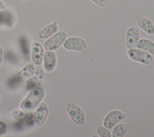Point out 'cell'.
<instances>
[{
  "label": "cell",
  "instance_id": "e0dca14e",
  "mask_svg": "<svg viewBox=\"0 0 154 137\" xmlns=\"http://www.w3.org/2000/svg\"><path fill=\"white\" fill-rule=\"evenodd\" d=\"M129 126L126 123L117 124L112 129V137H123L129 129Z\"/></svg>",
  "mask_w": 154,
  "mask_h": 137
},
{
  "label": "cell",
  "instance_id": "52a82bcc",
  "mask_svg": "<svg viewBox=\"0 0 154 137\" xmlns=\"http://www.w3.org/2000/svg\"><path fill=\"white\" fill-rule=\"evenodd\" d=\"M49 109L45 102L42 101L35 109L33 113V121L37 126H42L48 116Z\"/></svg>",
  "mask_w": 154,
  "mask_h": 137
},
{
  "label": "cell",
  "instance_id": "3957f363",
  "mask_svg": "<svg viewBox=\"0 0 154 137\" xmlns=\"http://www.w3.org/2000/svg\"><path fill=\"white\" fill-rule=\"evenodd\" d=\"M127 55L132 60L146 65H152L153 63L152 54L138 48L129 49L127 51Z\"/></svg>",
  "mask_w": 154,
  "mask_h": 137
},
{
  "label": "cell",
  "instance_id": "d4e9b609",
  "mask_svg": "<svg viewBox=\"0 0 154 137\" xmlns=\"http://www.w3.org/2000/svg\"><path fill=\"white\" fill-rule=\"evenodd\" d=\"M0 103H1V95H0Z\"/></svg>",
  "mask_w": 154,
  "mask_h": 137
},
{
  "label": "cell",
  "instance_id": "4fadbf2b",
  "mask_svg": "<svg viewBox=\"0 0 154 137\" xmlns=\"http://www.w3.org/2000/svg\"><path fill=\"white\" fill-rule=\"evenodd\" d=\"M58 23L54 21L39 30L37 33V37L40 39H47L58 31Z\"/></svg>",
  "mask_w": 154,
  "mask_h": 137
},
{
  "label": "cell",
  "instance_id": "5b68a950",
  "mask_svg": "<svg viewBox=\"0 0 154 137\" xmlns=\"http://www.w3.org/2000/svg\"><path fill=\"white\" fill-rule=\"evenodd\" d=\"M63 46L66 50L78 52H84L87 48L86 41L83 38L78 36L67 37Z\"/></svg>",
  "mask_w": 154,
  "mask_h": 137
},
{
  "label": "cell",
  "instance_id": "ac0fdd59",
  "mask_svg": "<svg viewBox=\"0 0 154 137\" xmlns=\"http://www.w3.org/2000/svg\"><path fill=\"white\" fill-rule=\"evenodd\" d=\"M96 133L99 137H112L111 133L109 129L103 126H99L96 130Z\"/></svg>",
  "mask_w": 154,
  "mask_h": 137
},
{
  "label": "cell",
  "instance_id": "484cf974",
  "mask_svg": "<svg viewBox=\"0 0 154 137\" xmlns=\"http://www.w3.org/2000/svg\"><path fill=\"white\" fill-rule=\"evenodd\" d=\"M23 1H28V0H23Z\"/></svg>",
  "mask_w": 154,
  "mask_h": 137
},
{
  "label": "cell",
  "instance_id": "cb8c5ba5",
  "mask_svg": "<svg viewBox=\"0 0 154 137\" xmlns=\"http://www.w3.org/2000/svg\"><path fill=\"white\" fill-rule=\"evenodd\" d=\"M91 136H98V135L97 134L96 135H93Z\"/></svg>",
  "mask_w": 154,
  "mask_h": 137
},
{
  "label": "cell",
  "instance_id": "7a4b0ae2",
  "mask_svg": "<svg viewBox=\"0 0 154 137\" xmlns=\"http://www.w3.org/2000/svg\"><path fill=\"white\" fill-rule=\"evenodd\" d=\"M67 113L71 121L76 126H81L85 123L86 117L84 110L73 102H69L66 105Z\"/></svg>",
  "mask_w": 154,
  "mask_h": 137
},
{
  "label": "cell",
  "instance_id": "2e32d148",
  "mask_svg": "<svg viewBox=\"0 0 154 137\" xmlns=\"http://www.w3.org/2000/svg\"><path fill=\"white\" fill-rule=\"evenodd\" d=\"M136 48L145 51L152 55H154V42L149 39H140Z\"/></svg>",
  "mask_w": 154,
  "mask_h": 137
},
{
  "label": "cell",
  "instance_id": "9c48e42d",
  "mask_svg": "<svg viewBox=\"0 0 154 137\" xmlns=\"http://www.w3.org/2000/svg\"><path fill=\"white\" fill-rule=\"evenodd\" d=\"M44 48L42 44L37 42L34 41L32 42L31 46V60L34 65H40L43 60Z\"/></svg>",
  "mask_w": 154,
  "mask_h": 137
},
{
  "label": "cell",
  "instance_id": "6da1fadb",
  "mask_svg": "<svg viewBox=\"0 0 154 137\" xmlns=\"http://www.w3.org/2000/svg\"><path fill=\"white\" fill-rule=\"evenodd\" d=\"M45 96V90L38 86L30 91L26 97L21 101L20 107L25 111H32L42 102Z\"/></svg>",
  "mask_w": 154,
  "mask_h": 137
},
{
  "label": "cell",
  "instance_id": "9a60e30c",
  "mask_svg": "<svg viewBox=\"0 0 154 137\" xmlns=\"http://www.w3.org/2000/svg\"><path fill=\"white\" fill-rule=\"evenodd\" d=\"M136 23L138 27L141 28L144 33L149 35L154 34V24L148 18L141 17L137 21Z\"/></svg>",
  "mask_w": 154,
  "mask_h": 137
},
{
  "label": "cell",
  "instance_id": "7c38bea8",
  "mask_svg": "<svg viewBox=\"0 0 154 137\" xmlns=\"http://www.w3.org/2000/svg\"><path fill=\"white\" fill-rule=\"evenodd\" d=\"M12 118L21 124H29L33 121V113L23 110H15L11 112Z\"/></svg>",
  "mask_w": 154,
  "mask_h": 137
},
{
  "label": "cell",
  "instance_id": "7402d4cb",
  "mask_svg": "<svg viewBox=\"0 0 154 137\" xmlns=\"http://www.w3.org/2000/svg\"><path fill=\"white\" fill-rule=\"evenodd\" d=\"M3 56H4V51L1 46L0 45V65H1L2 60H3Z\"/></svg>",
  "mask_w": 154,
  "mask_h": 137
},
{
  "label": "cell",
  "instance_id": "8fae6325",
  "mask_svg": "<svg viewBox=\"0 0 154 137\" xmlns=\"http://www.w3.org/2000/svg\"><path fill=\"white\" fill-rule=\"evenodd\" d=\"M45 77V72L42 69L37 68L34 74L26 80V88L28 90H31L38 87L42 83Z\"/></svg>",
  "mask_w": 154,
  "mask_h": 137
},
{
  "label": "cell",
  "instance_id": "ba28073f",
  "mask_svg": "<svg viewBox=\"0 0 154 137\" xmlns=\"http://www.w3.org/2000/svg\"><path fill=\"white\" fill-rule=\"evenodd\" d=\"M140 39V31L137 27H130L126 32L125 45L127 49H132L137 47V43Z\"/></svg>",
  "mask_w": 154,
  "mask_h": 137
},
{
  "label": "cell",
  "instance_id": "8992f818",
  "mask_svg": "<svg viewBox=\"0 0 154 137\" xmlns=\"http://www.w3.org/2000/svg\"><path fill=\"white\" fill-rule=\"evenodd\" d=\"M126 118V115L120 110L114 109L109 112L105 116L103 125L109 129H112L119 122Z\"/></svg>",
  "mask_w": 154,
  "mask_h": 137
},
{
  "label": "cell",
  "instance_id": "30bf717a",
  "mask_svg": "<svg viewBox=\"0 0 154 137\" xmlns=\"http://www.w3.org/2000/svg\"><path fill=\"white\" fill-rule=\"evenodd\" d=\"M43 67L46 71H53L57 65V59L55 53L53 51L46 50L43 54Z\"/></svg>",
  "mask_w": 154,
  "mask_h": 137
},
{
  "label": "cell",
  "instance_id": "d6986e66",
  "mask_svg": "<svg viewBox=\"0 0 154 137\" xmlns=\"http://www.w3.org/2000/svg\"><path fill=\"white\" fill-rule=\"evenodd\" d=\"M12 24V16L10 14L0 11V24L10 26Z\"/></svg>",
  "mask_w": 154,
  "mask_h": 137
},
{
  "label": "cell",
  "instance_id": "5bb4252c",
  "mask_svg": "<svg viewBox=\"0 0 154 137\" xmlns=\"http://www.w3.org/2000/svg\"><path fill=\"white\" fill-rule=\"evenodd\" d=\"M35 68L33 63H29L25 65L15 75L16 78L20 81H25L29 79L34 73Z\"/></svg>",
  "mask_w": 154,
  "mask_h": 137
},
{
  "label": "cell",
  "instance_id": "603a6c76",
  "mask_svg": "<svg viewBox=\"0 0 154 137\" xmlns=\"http://www.w3.org/2000/svg\"><path fill=\"white\" fill-rule=\"evenodd\" d=\"M5 8V6L4 5L3 2L0 0V10H4Z\"/></svg>",
  "mask_w": 154,
  "mask_h": 137
},
{
  "label": "cell",
  "instance_id": "ffe728a7",
  "mask_svg": "<svg viewBox=\"0 0 154 137\" xmlns=\"http://www.w3.org/2000/svg\"><path fill=\"white\" fill-rule=\"evenodd\" d=\"M8 132V126L6 123L0 120V136L6 135Z\"/></svg>",
  "mask_w": 154,
  "mask_h": 137
},
{
  "label": "cell",
  "instance_id": "44dd1931",
  "mask_svg": "<svg viewBox=\"0 0 154 137\" xmlns=\"http://www.w3.org/2000/svg\"><path fill=\"white\" fill-rule=\"evenodd\" d=\"M93 3H94L96 5L100 7H105L108 2V0H90Z\"/></svg>",
  "mask_w": 154,
  "mask_h": 137
},
{
  "label": "cell",
  "instance_id": "277c9868",
  "mask_svg": "<svg viewBox=\"0 0 154 137\" xmlns=\"http://www.w3.org/2000/svg\"><path fill=\"white\" fill-rule=\"evenodd\" d=\"M67 38V33L63 30L57 31L44 42L43 48L46 50L55 51L59 48Z\"/></svg>",
  "mask_w": 154,
  "mask_h": 137
}]
</instances>
